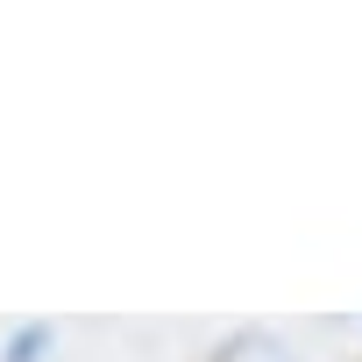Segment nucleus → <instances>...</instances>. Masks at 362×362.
<instances>
[{
  "instance_id": "obj_1",
  "label": "nucleus",
  "mask_w": 362,
  "mask_h": 362,
  "mask_svg": "<svg viewBox=\"0 0 362 362\" xmlns=\"http://www.w3.org/2000/svg\"><path fill=\"white\" fill-rule=\"evenodd\" d=\"M214 362H291V348H284V341H270V334H235Z\"/></svg>"
}]
</instances>
